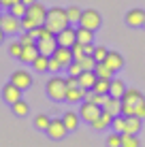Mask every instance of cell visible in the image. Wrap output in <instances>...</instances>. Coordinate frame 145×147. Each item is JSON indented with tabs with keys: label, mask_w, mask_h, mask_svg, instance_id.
Instances as JSON below:
<instances>
[{
	"label": "cell",
	"mask_w": 145,
	"mask_h": 147,
	"mask_svg": "<svg viewBox=\"0 0 145 147\" xmlns=\"http://www.w3.org/2000/svg\"><path fill=\"white\" fill-rule=\"evenodd\" d=\"M77 40L79 43H94V30H90V28H83V26H79L77 28Z\"/></svg>",
	"instance_id": "obj_25"
},
{
	"label": "cell",
	"mask_w": 145,
	"mask_h": 147,
	"mask_svg": "<svg viewBox=\"0 0 145 147\" xmlns=\"http://www.w3.org/2000/svg\"><path fill=\"white\" fill-rule=\"evenodd\" d=\"M94 73H96V77H100V79H113V75H115L105 62H96V66H94Z\"/></svg>",
	"instance_id": "obj_26"
},
{
	"label": "cell",
	"mask_w": 145,
	"mask_h": 147,
	"mask_svg": "<svg viewBox=\"0 0 145 147\" xmlns=\"http://www.w3.org/2000/svg\"><path fill=\"white\" fill-rule=\"evenodd\" d=\"M22 2H24V4H26V7H28V4H32V2H36V0H22Z\"/></svg>",
	"instance_id": "obj_46"
},
{
	"label": "cell",
	"mask_w": 145,
	"mask_h": 147,
	"mask_svg": "<svg viewBox=\"0 0 145 147\" xmlns=\"http://www.w3.org/2000/svg\"><path fill=\"white\" fill-rule=\"evenodd\" d=\"M66 13H68V19H71V24H79L83 9H79V7H68V9H66Z\"/></svg>",
	"instance_id": "obj_33"
},
{
	"label": "cell",
	"mask_w": 145,
	"mask_h": 147,
	"mask_svg": "<svg viewBox=\"0 0 145 147\" xmlns=\"http://www.w3.org/2000/svg\"><path fill=\"white\" fill-rule=\"evenodd\" d=\"M143 119L137 117V115H126V132L128 134H139L141 132Z\"/></svg>",
	"instance_id": "obj_22"
},
{
	"label": "cell",
	"mask_w": 145,
	"mask_h": 147,
	"mask_svg": "<svg viewBox=\"0 0 145 147\" xmlns=\"http://www.w3.org/2000/svg\"><path fill=\"white\" fill-rule=\"evenodd\" d=\"M143 102H145V96L137 88H128L122 96V115H134Z\"/></svg>",
	"instance_id": "obj_2"
},
{
	"label": "cell",
	"mask_w": 145,
	"mask_h": 147,
	"mask_svg": "<svg viewBox=\"0 0 145 147\" xmlns=\"http://www.w3.org/2000/svg\"><path fill=\"white\" fill-rule=\"evenodd\" d=\"M15 2H19V0H0V4H2V9H11Z\"/></svg>",
	"instance_id": "obj_44"
},
{
	"label": "cell",
	"mask_w": 145,
	"mask_h": 147,
	"mask_svg": "<svg viewBox=\"0 0 145 147\" xmlns=\"http://www.w3.org/2000/svg\"><path fill=\"white\" fill-rule=\"evenodd\" d=\"M22 92L24 90H19L15 83L9 81V83H4V88H2V100L7 105H15L17 100H22Z\"/></svg>",
	"instance_id": "obj_10"
},
{
	"label": "cell",
	"mask_w": 145,
	"mask_h": 147,
	"mask_svg": "<svg viewBox=\"0 0 145 147\" xmlns=\"http://www.w3.org/2000/svg\"><path fill=\"white\" fill-rule=\"evenodd\" d=\"M100 113H103L100 105L88 102V100H81V105H79V117H81V121H86V124H92L94 119H98Z\"/></svg>",
	"instance_id": "obj_5"
},
{
	"label": "cell",
	"mask_w": 145,
	"mask_h": 147,
	"mask_svg": "<svg viewBox=\"0 0 145 147\" xmlns=\"http://www.w3.org/2000/svg\"><path fill=\"white\" fill-rule=\"evenodd\" d=\"M113 117H115V115H111L109 111H105V109H103L100 117H98V119H94L90 126H92L94 130H105V128H111V121H113Z\"/></svg>",
	"instance_id": "obj_19"
},
{
	"label": "cell",
	"mask_w": 145,
	"mask_h": 147,
	"mask_svg": "<svg viewBox=\"0 0 145 147\" xmlns=\"http://www.w3.org/2000/svg\"><path fill=\"white\" fill-rule=\"evenodd\" d=\"M49 70H51V73H60V70H62V64H60L56 58H49Z\"/></svg>",
	"instance_id": "obj_41"
},
{
	"label": "cell",
	"mask_w": 145,
	"mask_h": 147,
	"mask_svg": "<svg viewBox=\"0 0 145 147\" xmlns=\"http://www.w3.org/2000/svg\"><path fill=\"white\" fill-rule=\"evenodd\" d=\"M109 85H111V79H96V83H94V90H96L98 94H109Z\"/></svg>",
	"instance_id": "obj_31"
},
{
	"label": "cell",
	"mask_w": 145,
	"mask_h": 147,
	"mask_svg": "<svg viewBox=\"0 0 145 147\" xmlns=\"http://www.w3.org/2000/svg\"><path fill=\"white\" fill-rule=\"evenodd\" d=\"M45 92L51 100H56V102H62V100H66V92H68V83L64 77H51L47 81V85H45Z\"/></svg>",
	"instance_id": "obj_3"
},
{
	"label": "cell",
	"mask_w": 145,
	"mask_h": 147,
	"mask_svg": "<svg viewBox=\"0 0 145 147\" xmlns=\"http://www.w3.org/2000/svg\"><path fill=\"white\" fill-rule=\"evenodd\" d=\"M56 40H58V45H62V47H73V45L77 43V28L66 26L64 30H60L56 34Z\"/></svg>",
	"instance_id": "obj_9"
},
{
	"label": "cell",
	"mask_w": 145,
	"mask_h": 147,
	"mask_svg": "<svg viewBox=\"0 0 145 147\" xmlns=\"http://www.w3.org/2000/svg\"><path fill=\"white\" fill-rule=\"evenodd\" d=\"M79 85H81L83 90H94V83H96V73H94V70H83L81 75H79Z\"/></svg>",
	"instance_id": "obj_20"
},
{
	"label": "cell",
	"mask_w": 145,
	"mask_h": 147,
	"mask_svg": "<svg viewBox=\"0 0 145 147\" xmlns=\"http://www.w3.org/2000/svg\"><path fill=\"white\" fill-rule=\"evenodd\" d=\"M122 147H141V141H139V134H122Z\"/></svg>",
	"instance_id": "obj_28"
},
{
	"label": "cell",
	"mask_w": 145,
	"mask_h": 147,
	"mask_svg": "<svg viewBox=\"0 0 145 147\" xmlns=\"http://www.w3.org/2000/svg\"><path fill=\"white\" fill-rule=\"evenodd\" d=\"M19 43L22 45H34L36 43V36H34L32 32H28V30H22V32H19Z\"/></svg>",
	"instance_id": "obj_34"
},
{
	"label": "cell",
	"mask_w": 145,
	"mask_h": 147,
	"mask_svg": "<svg viewBox=\"0 0 145 147\" xmlns=\"http://www.w3.org/2000/svg\"><path fill=\"white\" fill-rule=\"evenodd\" d=\"M86 92L88 90H83L81 85H75V88H68V92H66V102H81L83 98H86Z\"/></svg>",
	"instance_id": "obj_21"
},
{
	"label": "cell",
	"mask_w": 145,
	"mask_h": 147,
	"mask_svg": "<svg viewBox=\"0 0 145 147\" xmlns=\"http://www.w3.org/2000/svg\"><path fill=\"white\" fill-rule=\"evenodd\" d=\"M105 145H107V147H122V134L113 130V132H111V134L107 136V141H105Z\"/></svg>",
	"instance_id": "obj_32"
},
{
	"label": "cell",
	"mask_w": 145,
	"mask_h": 147,
	"mask_svg": "<svg viewBox=\"0 0 145 147\" xmlns=\"http://www.w3.org/2000/svg\"><path fill=\"white\" fill-rule=\"evenodd\" d=\"M11 109H13V113L17 115V117H26V115H28V111H30L28 102H26L24 98H22V100H17L15 105H11Z\"/></svg>",
	"instance_id": "obj_27"
},
{
	"label": "cell",
	"mask_w": 145,
	"mask_h": 147,
	"mask_svg": "<svg viewBox=\"0 0 145 147\" xmlns=\"http://www.w3.org/2000/svg\"><path fill=\"white\" fill-rule=\"evenodd\" d=\"M79 26L90 28V30H94V32H96V30L103 26V17H100V13H98L96 9H83L81 19H79Z\"/></svg>",
	"instance_id": "obj_6"
},
{
	"label": "cell",
	"mask_w": 145,
	"mask_h": 147,
	"mask_svg": "<svg viewBox=\"0 0 145 147\" xmlns=\"http://www.w3.org/2000/svg\"><path fill=\"white\" fill-rule=\"evenodd\" d=\"M0 28H2L4 32L9 34V36H13V34H19V32H22V17L13 15L11 11L0 13Z\"/></svg>",
	"instance_id": "obj_4"
},
{
	"label": "cell",
	"mask_w": 145,
	"mask_h": 147,
	"mask_svg": "<svg viewBox=\"0 0 145 147\" xmlns=\"http://www.w3.org/2000/svg\"><path fill=\"white\" fill-rule=\"evenodd\" d=\"M0 11H2V4H0Z\"/></svg>",
	"instance_id": "obj_48"
},
{
	"label": "cell",
	"mask_w": 145,
	"mask_h": 147,
	"mask_svg": "<svg viewBox=\"0 0 145 147\" xmlns=\"http://www.w3.org/2000/svg\"><path fill=\"white\" fill-rule=\"evenodd\" d=\"M51 58H56L60 64H62V68H66L68 64L75 60V55H73V49L71 47H62V45H58V49L51 53Z\"/></svg>",
	"instance_id": "obj_14"
},
{
	"label": "cell",
	"mask_w": 145,
	"mask_h": 147,
	"mask_svg": "<svg viewBox=\"0 0 145 147\" xmlns=\"http://www.w3.org/2000/svg\"><path fill=\"white\" fill-rule=\"evenodd\" d=\"M22 49H24V45L19 43V40H13V43L9 45V53H11L13 58H19V55H22Z\"/></svg>",
	"instance_id": "obj_39"
},
{
	"label": "cell",
	"mask_w": 145,
	"mask_h": 147,
	"mask_svg": "<svg viewBox=\"0 0 145 147\" xmlns=\"http://www.w3.org/2000/svg\"><path fill=\"white\" fill-rule=\"evenodd\" d=\"M66 70H68V75H75V77H79V75L83 73V68H81V64H79V60H73V62L66 66Z\"/></svg>",
	"instance_id": "obj_38"
},
{
	"label": "cell",
	"mask_w": 145,
	"mask_h": 147,
	"mask_svg": "<svg viewBox=\"0 0 145 147\" xmlns=\"http://www.w3.org/2000/svg\"><path fill=\"white\" fill-rule=\"evenodd\" d=\"M49 58H51V55L38 53L36 60L32 62V70H34V73H47V70H49Z\"/></svg>",
	"instance_id": "obj_23"
},
{
	"label": "cell",
	"mask_w": 145,
	"mask_h": 147,
	"mask_svg": "<svg viewBox=\"0 0 145 147\" xmlns=\"http://www.w3.org/2000/svg\"><path fill=\"white\" fill-rule=\"evenodd\" d=\"M143 28H145V19H143Z\"/></svg>",
	"instance_id": "obj_47"
},
{
	"label": "cell",
	"mask_w": 145,
	"mask_h": 147,
	"mask_svg": "<svg viewBox=\"0 0 145 147\" xmlns=\"http://www.w3.org/2000/svg\"><path fill=\"white\" fill-rule=\"evenodd\" d=\"M79 64H81L83 70H94V66H96V60H94V55H83V58L79 60Z\"/></svg>",
	"instance_id": "obj_36"
},
{
	"label": "cell",
	"mask_w": 145,
	"mask_h": 147,
	"mask_svg": "<svg viewBox=\"0 0 145 147\" xmlns=\"http://www.w3.org/2000/svg\"><path fill=\"white\" fill-rule=\"evenodd\" d=\"M26 9H28V7L22 2V0H19V2H15L11 9H7V11H11L13 15H17V17H24V15H26Z\"/></svg>",
	"instance_id": "obj_37"
},
{
	"label": "cell",
	"mask_w": 145,
	"mask_h": 147,
	"mask_svg": "<svg viewBox=\"0 0 145 147\" xmlns=\"http://www.w3.org/2000/svg\"><path fill=\"white\" fill-rule=\"evenodd\" d=\"M11 83H15L19 90H28L30 85H32V73H30V70H24V68L15 70L11 75Z\"/></svg>",
	"instance_id": "obj_11"
},
{
	"label": "cell",
	"mask_w": 145,
	"mask_h": 147,
	"mask_svg": "<svg viewBox=\"0 0 145 147\" xmlns=\"http://www.w3.org/2000/svg\"><path fill=\"white\" fill-rule=\"evenodd\" d=\"M45 134L51 141H62V139H66L68 128L64 126V119H51L49 126H47V130H45Z\"/></svg>",
	"instance_id": "obj_7"
},
{
	"label": "cell",
	"mask_w": 145,
	"mask_h": 147,
	"mask_svg": "<svg viewBox=\"0 0 145 147\" xmlns=\"http://www.w3.org/2000/svg\"><path fill=\"white\" fill-rule=\"evenodd\" d=\"M49 121H51V119H49L45 113H38L36 117H34V128H36V130H43V132H45V130H47V126H49Z\"/></svg>",
	"instance_id": "obj_30"
},
{
	"label": "cell",
	"mask_w": 145,
	"mask_h": 147,
	"mask_svg": "<svg viewBox=\"0 0 145 147\" xmlns=\"http://www.w3.org/2000/svg\"><path fill=\"white\" fill-rule=\"evenodd\" d=\"M36 47H38V51H41V53L51 55V53L58 49L56 34H51V36H41V38H36Z\"/></svg>",
	"instance_id": "obj_12"
},
{
	"label": "cell",
	"mask_w": 145,
	"mask_h": 147,
	"mask_svg": "<svg viewBox=\"0 0 145 147\" xmlns=\"http://www.w3.org/2000/svg\"><path fill=\"white\" fill-rule=\"evenodd\" d=\"M71 49H73V55H75V60H81L83 55H86V51H83V43H79V40L73 45Z\"/></svg>",
	"instance_id": "obj_40"
},
{
	"label": "cell",
	"mask_w": 145,
	"mask_h": 147,
	"mask_svg": "<svg viewBox=\"0 0 145 147\" xmlns=\"http://www.w3.org/2000/svg\"><path fill=\"white\" fill-rule=\"evenodd\" d=\"M111 128L115 130V132L124 134V132H126V115H115L113 121H111Z\"/></svg>",
	"instance_id": "obj_29"
},
{
	"label": "cell",
	"mask_w": 145,
	"mask_h": 147,
	"mask_svg": "<svg viewBox=\"0 0 145 147\" xmlns=\"http://www.w3.org/2000/svg\"><path fill=\"white\" fill-rule=\"evenodd\" d=\"M4 36H7V32H4V30H2V28H0V45H2V43H4Z\"/></svg>",
	"instance_id": "obj_45"
},
{
	"label": "cell",
	"mask_w": 145,
	"mask_h": 147,
	"mask_svg": "<svg viewBox=\"0 0 145 147\" xmlns=\"http://www.w3.org/2000/svg\"><path fill=\"white\" fill-rule=\"evenodd\" d=\"M66 83H68V88H75V85H79V79L75 75H71V77H66Z\"/></svg>",
	"instance_id": "obj_42"
},
{
	"label": "cell",
	"mask_w": 145,
	"mask_h": 147,
	"mask_svg": "<svg viewBox=\"0 0 145 147\" xmlns=\"http://www.w3.org/2000/svg\"><path fill=\"white\" fill-rule=\"evenodd\" d=\"M126 26L130 28H143V19H145V11L143 9H130L126 11Z\"/></svg>",
	"instance_id": "obj_13"
},
{
	"label": "cell",
	"mask_w": 145,
	"mask_h": 147,
	"mask_svg": "<svg viewBox=\"0 0 145 147\" xmlns=\"http://www.w3.org/2000/svg\"><path fill=\"white\" fill-rule=\"evenodd\" d=\"M38 53H41V51H38L36 43H34V45H24L22 55H19V60H22L24 64H32L34 60H36V55H38Z\"/></svg>",
	"instance_id": "obj_18"
},
{
	"label": "cell",
	"mask_w": 145,
	"mask_h": 147,
	"mask_svg": "<svg viewBox=\"0 0 145 147\" xmlns=\"http://www.w3.org/2000/svg\"><path fill=\"white\" fill-rule=\"evenodd\" d=\"M105 64H107L113 73H119V70L124 68V64H126V62H124V55L119 53V51H109L107 58H105Z\"/></svg>",
	"instance_id": "obj_15"
},
{
	"label": "cell",
	"mask_w": 145,
	"mask_h": 147,
	"mask_svg": "<svg viewBox=\"0 0 145 147\" xmlns=\"http://www.w3.org/2000/svg\"><path fill=\"white\" fill-rule=\"evenodd\" d=\"M26 15L32 19L34 24H36V26H43V24H45V17H47V7H43L41 2H32V4H28Z\"/></svg>",
	"instance_id": "obj_8"
},
{
	"label": "cell",
	"mask_w": 145,
	"mask_h": 147,
	"mask_svg": "<svg viewBox=\"0 0 145 147\" xmlns=\"http://www.w3.org/2000/svg\"><path fill=\"white\" fill-rule=\"evenodd\" d=\"M43 26H47L53 34H58L60 30H64L66 26H71V19H68L66 9H60V7L47 9V17H45V24H43Z\"/></svg>",
	"instance_id": "obj_1"
},
{
	"label": "cell",
	"mask_w": 145,
	"mask_h": 147,
	"mask_svg": "<svg viewBox=\"0 0 145 147\" xmlns=\"http://www.w3.org/2000/svg\"><path fill=\"white\" fill-rule=\"evenodd\" d=\"M107 53H109V49L105 47V45H96V47H94V60H96V62H105Z\"/></svg>",
	"instance_id": "obj_35"
},
{
	"label": "cell",
	"mask_w": 145,
	"mask_h": 147,
	"mask_svg": "<svg viewBox=\"0 0 145 147\" xmlns=\"http://www.w3.org/2000/svg\"><path fill=\"white\" fill-rule=\"evenodd\" d=\"M83 51H86V55H94V45L86 43V45H83Z\"/></svg>",
	"instance_id": "obj_43"
},
{
	"label": "cell",
	"mask_w": 145,
	"mask_h": 147,
	"mask_svg": "<svg viewBox=\"0 0 145 147\" xmlns=\"http://www.w3.org/2000/svg\"><path fill=\"white\" fill-rule=\"evenodd\" d=\"M126 83H124V81L122 79H111V85H109V94H111V96H115V98H122V96H124V92H126Z\"/></svg>",
	"instance_id": "obj_24"
},
{
	"label": "cell",
	"mask_w": 145,
	"mask_h": 147,
	"mask_svg": "<svg viewBox=\"0 0 145 147\" xmlns=\"http://www.w3.org/2000/svg\"><path fill=\"white\" fill-rule=\"evenodd\" d=\"M64 119V126L68 128V132H73V130L79 128V124H81V117H79V111H66V113L62 115Z\"/></svg>",
	"instance_id": "obj_17"
},
{
	"label": "cell",
	"mask_w": 145,
	"mask_h": 147,
	"mask_svg": "<svg viewBox=\"0 0 145 147\" xmlns=\"http://www.w3.org/2000/svg\"><path fill=\"white\" fill-rule=\"evenodd\" d=\"M103 109L109 111L111 115H122V98H115V96L109 94L107 100H105V105H103Z\"/></svg>",
	"instance_id": "obj_16"
}]
</instances>
